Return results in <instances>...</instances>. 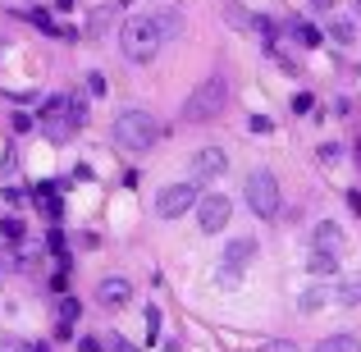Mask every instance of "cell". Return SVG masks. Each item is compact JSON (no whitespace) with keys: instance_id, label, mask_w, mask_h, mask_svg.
I'll list each match as a JSON object with an SVG mask.
<instances>
[{"instance_id":"3","label":"cell","mask_w":361,"mask_h":352,"mask_svg":"<svg viewBox=\"0 0 361 352\" xmlns=\"http://www.w3.org/2000/svg\"><path fill=\"white\" fill-rule=\"evenodd\" d=\"M229 101V78L224 73H206L183 101V123H211Z\"/></svg>"},{"instance_id":"7","label":"cell","mask_w":361,"mask_h":352,"mask_svg":"<svg viewBox=\"0 0 361 352\" xmlns=\"http://www.w3.org/2000/svg\"><path fill=\"white\" fill-rule=\"evenodd\" d=\"M229 215H233V206H229L224 193H206L202 202H197V224H202V233H220L224 224H229Z\"/></svg>"},{"instance_id":"5","label":"cell","mask_w":361,"mask_h":352,"mask_svg":"<svg viewBox=\"0 0 361 352\" xmlns=\"http://www.w3.org/2000/svg\"><path fill=\"white\" fill-rule=\"evenodd\" d=\"M243 193H247V206H252L256 220H274V215H279V178H274L270 169H252Z\"/></svg>"},{"instance_id":"26","label":"cell","mask_w":361,"mask_h":352,"mask_svg":"<svg viewBox=\"0 0 361 352\" xmlns=\"http://www.w3.org/2000/svg\"><path fill=\"white\" fill-rule=\"evenodd\" d=\"M87 87H92V97H101V92H106V78H101V73H92Z\"/></svg>"},{"instance_id":"13","label":"cell","mask_w":361,"mask_h":352,"mask_svg":"<svg viewBox=\"0 0 361 352\" xmlns=\"http://www.w3.org/2000/svg\"><path fill=\"white\" fill-rule=\"evenodd\" d=\"M311 274H334L338 270V252H325V247H311Z\"/></svg>"},{"instance_id":"21","label":"cell","mask_w":361,"mask_h":352,"mask_svg":"<svg viewBox=\"0 0 361 352\" xmlns=\"http://www.w3.org/2000/svg\"><path fill=\"white\" fill-rule=\"evenodd\" d=\"M334 42H353V23H343V18H338V23H334Z\"/></svg>"},{"instance_id":"17","label":"cell","mask_w":361,"mask_h":352,"mask_svg":"<svg viewBox=\"0 0 361 352\" xmlns=\"http://www.w3.org/2000/svg\"><path fill=\"white\" fill-rule=\"evenodd\" d=\"M338 302H343V307H357L361 302V279H348L343 289H338Z\"/></svg>"},{"instance_id":"8","label":"cell","mask_w":361,"mask_h":352,"mask_svg":"<svg viewBox=\"0 0 361 352\" xmlns=\"http://www.w3.org/2000/svg\"><path fill=\"white\" fill-rule=\"evenodd\" d=\"M252 256H256V243L252 238H233L229 247H224V261H220V279H233L238 270H247L252 265Z\"/></svg>"},{"instance_id":"12","label":"cell","mask_w":361,"mask_h":352,"mask_svg":"<svg viewBox=\"0 0 361 352\" xmlns=\"http://www.w3.org/2000/svg\"><path fill=\"white\" fill-rule=\"evenodd\" d=\"M316 247H325V252H343V229H338L334 220H320L316 224Z\"/></svg>"},{"instance_id":"16","label":"cell","mask_w":361,"mask_h":352,"mask_svg":"<svg viewBox=\"0 0 361 352\" xmlns=\"http://www.w3.org/2000/svg\"><path fill=\"white\" fill-rule=\"evenodd\" d=\"M46 247L55 252V261H60V265H69V261H73V256H69V247H64V233H60V229H51V233H46Z\"/></svg>"},{"instance_id":"28","label":"cell","mask_w":361,"mask_h":352,"mask_svg":"<svg viewBox=\"0 0 361 352\" xmlns=\"http://www.w3.org/2000/svg\"><path fill=\"white\" fill-rule=\"evenodd\" d=\"M357 160H361V142H357Z\"/></svg>"},{"instance_id":"27","label":"cell","mask_w":361,"mask_h":352,"mask_svg":"<svg viewBox=\"0 0 361 352\" xmlns=\"http://www.w3.org/2000/svg\"><path fill=\"white\" fill-rule=\"evenodd\" d=\"M46 215H51V220H60V215H64V206L55 202V197H46Z\"/></svg>"},{"instance_id":"4","label":"cell","mask_w":361,"mask_h":352,"mask_svg":"<svg viewBox=\"0 0 361 352\" xmlns=\"http://www.w3.org/2000/svg\"><path fill=\"white\" fill-rule=\"evenodd\" d=\"M160 138V123L151 119V110H123L115 115V142L123 151H151Z\"/></svg>"},{"instance_id":"2","label":"cell","mask_w":361,"mask_h":352,"mask_svg":"<svg viewBox=\"0 0 361 352\" xmlns=\"http://www.w3.org/2000/svg\"><path fill=\"white\" fill-rule=\"evenodd\" d=\"M87 123V101L82 97H51L42 106V133L51 142H69Z\"/></svg>"},{"instance_id":"14","label":"cell","mask_w":361,"mask_h":352,"mask_svg":"<svg viewBox=\"0 0 361 352\" xmlns=\"http://www.w3.org/2000/svg\"><path fill=\"white\" fill-rule=\"evenodd\" d=\"M316 352H361V344L353 334H329V339H320Z\"/></svg>"},{"instance_id":"24","label":"cell","mask_w":361,"mask_h":352,"mask_svg":"<svg viewBox=\"0 0 361 352\" xmlns=\"http://www.w3.org/2000/svg\"><path fill=\"white\" fill-rule=\"evenodd\" d=\"M78 348H82V352H101V339H92V334H82V339H78Z\"/></svg>"},{"instance_id":"1","label":"cell","mask_w":361,"mask_h":352,"mask_svg":"<svg viewBox=\"0 0 361 352\" xmlns=\"http://www.w3.org/2000/svg\"><path fill=\"white\" fill-rule=\"evenodd\" d=\"M165 42H169V32H165V23H160V14H133L128 23L119 28V51H123L128 64H151Z\"/></svg>"},{"instance_id":"20","label":"cell","mask_w":361,"mask_h":352,"mask_svg":"<svg viewBox=\"0 0 361 352\" xmlns=\"http://www.w3.org/2000/svg\"><path fill=\"white\" fill-rule=\"evenodd\" d=\"M311 106H316L311 92H298V97H293V110H298V115H311Z\"/></svg>"},{"instance_id":"11","label":"cell","mask_w":361,"mask_h":352,"mask_svg":"<svg viewBox=\"0 0 361 352\" xmlns=\"http://www.w3.org/2000/svg\"><path fill=\"white\" fill-rule=\"evenodd\" d=\"M78 298H60V311H55V339H73V325H78Z\"/></svg>"},{"instance_id":"22","label":"cell","mask_w":361,"mask_h":352,"mask_svg":"<svg viewBox=\"0 0 361 352\" xmlns=\"http://www.w3.org/2000/svg\"><path fill=\"white\" fill-rule=\"evenodd\" d=\"M320 160H343V147H334V142H325V147H320Z\"/></svg>"},{"instance_id":"25","label":"cell","mask_w":361,"mask_h":352,"mask_svg":"<svg viewBox=\"0 0 361 352\" xmlns=\"http://www.w3.org/2000/svg\"><path fill=\"white\" fill-rule=\"evenodd\" d=\"M110 352H137V348H133L128 339H119V334H115V339H110Z\"/></svg>"},{"instance_id":"23","label":"cell","mask_w":361,"mask_h":352,"mask_svg":"<svg viewBox=\"0 0 361 352\" xmlns=\"http://www.w3.org/2000/svg\"><path fill=\"white\" fill-rule=\"evenodd\" d=\"M147 329H151V339L160 334V311L156 307H147Z\"/></svg>"},{"instance_id":"9","label":"cell","mask_w":361,"mask_h":352,"mask_svg":"<svg viewBox=\"0 0 361 352\" xmlns=\"http://www.w3.org/2000/svg\"><path fill=\"white\" fill-rule=\"evenodd\" d=\"M224 169H229V156H224L220 147H202L192 156V178H202V183H206V178H220Z\"/></svg>"},{"instance_id":"10","label":"cell","mask_w":361,"mask_h":352,"mask_svg":"<svg viewBox=\"0 0 361 352\" xmlns=\"http://www.w3.org/2000/svg\"><path fill=\"white\" fill-rule=\"evenodd\" d=\"M128 298H133L128 279H101L97 284V302H101V307H123Z\"/></svg>"},{"instance_id":"15","label":"cell","mask_w":361,"mask_h":352,"mask_svg":"<svg viewBox=\"0 0 361 352\" xmlns=\"http://www.w3.org/2000/svg\"><path fill=\"white\" fill-rule=\"evenodd\" d=\"M334 293H338V289H325V284L307 289V298H302V311H316V307H325V302H334Z\"/></svg>"},{"instance_id":"18","label":"cell","mask_w":361,"mask_h":352,"mask_svg":"<svg viewBox=\"0 0 361 352\" xmlns=\"http://www.w3.org/2000/svg\"><path fill=\"white\" fill-rule=\"evenodd\" d=\"M293 37H298L302 46H320V32H316L311 23H298V28H293Z\"/></svg>"},{"instance_id":"19","label":"cell","mask_w":361,"mask_h":352,"mask_svg":"<svg viewBox=\"0 0 361 352\" xmlns=\"http://www.w3.org/2000/svg\"><path fill=\"white\" fill-rule=\"evenodd\" d=\"M0 238H23V220H14V215L0 220Z\"/></svg>"},{"instance_id":"6","label":"cell","mask_w":361,"mask_h":352,"mask_svg":"<svg viewBox=\"0 0 361 352\" xmlns=\"http://www.w3.org/2000/svg\"><path fill=\"white\" fill-rule=\"evenodd\" d=\"M197 183H202V178H192V183H165V188H160V193H156V215H160V220H178L188 206L202 202V188H197Z\"/></svg>"},{"instance_id":"29","label":"cell","mask_w":361,"mask_h":352,"mask_svg":"<svg viewBox=\"0 0 361 352\" xmlns=\"http://www.w3.org/2000/svg\"><path fill=\"white\" fill-rule=\"evenodd\" d=\"M357 14H361V0H357Z\"/></svg>"}]
</instances>
